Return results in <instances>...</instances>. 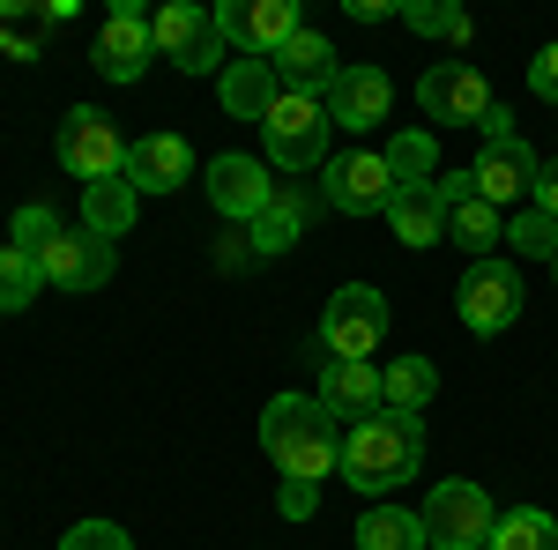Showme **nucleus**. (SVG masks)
Instances as JSON below:
<instances>
[{"mask_svg":"<svg viewBox=\"0 0 558 550\" xmlns=\"http://www.w3.org/2000/svg\"><path fill=\"white\" fill-rule=\"evenodd\" d=\"M454 313H462L470 335H499V328H514V320H521L514 260H476L470 276H462V291H454Z\"/></svg>","mask_w":558,"mask_h":550,"instance_id":"nucleus-10","label":"nucleus"},{"mask_svg":"<svg viewBox=\"0 0 558 550\" xmlns=\"http://www.w3.org/2000/svg\"><path fill=\"white\" fill-rule=\"evenodd\" d=\"M149 38L157 52L186 68V75H223L231 60H223V30H216V8H194V0H172V8H157L149 15Z\"/></svg>","mask_w":558,"mask_h":550,"instance_id":"nucleus-5","label":"nucleus"},{"mask_svg":"<svg viewBox=\"0 0 558 550\" xmlns=\"http://www.w3.org/2000/svg\"><path fill=\"white\" fill-rule=\"evenodd\" d=\"M216 30H223V45H246V60H268L283 38H299V8L291 0H223L216 8Z\"/></svg>","mask_w":558,"mask_h":550,"instance_id":"nucleus-13","label":"nucleus"},{"mask_svg":"<svg viewBox=\"0 0 558 550\" xmlns=\"http://www.w3.org/2000/svg\"><path fill=\"white\" fill-rule=\"evenodd\" d=\"M551 268H558V254H551Z\"/></svg>","mask_w":558,"mask_h":550,"instance_id":"nucleus-39","label":"nucleus"},{"mask_svg":"<svg viewBox=\"0 0 558 550\" xmlns=\"http://www.w3.org/2000/svg\"><path fill=\"white\" fill-rule=\"evenodd\" d=\"M320 402H328V417H350V424L380 417V410H387V402H380V365L328 357V365H320Z\"/></svg>","mask_w":558,"mask_h":550,"instance_id":"nucleus-19","label":"nucleus"},{"mask_svg":"<svg viewBox=\"0 0 558 550\" xmlns=\"http://www.w3.org/2000/svg\"><path fill=\"white\" fill-rule=\"evenodd\" d=\"M380 335H387V297L373 291V283H343V291L328 297V313H320V350H328V357L373 365Z\"/></svg>","mask_w":558,"mask_h":550,"instance_id":"nucleus-7","label":"nucleus"},{"mask_svg":"<svg viewBox=\"0 0 558 550\" xmlns=\"http://www.w3.org/2000/svg\"><path fill=\"white\" fill-rule=\"evenodd\" d=\"M52 149H60V171L83 179V186L128 171V142H120V127H112L97 105H75V112L60 120V142H52Z\"/></svg>","mask_w":558,"mask_h":550,"instance_id":"nucleus-6","label":"nucleus"},{"mask_svg":"<svg viewBox=\"0 0 558 550\" xmlns=\"http://www.w3.org/2000/svg\"><path fill=\"white\" fill-rule=\"evenodd\" d=\"M380 157H387V171H395V186H432V179H439V149H432V134H417V127L395 134Z\"/></svg>","mask_w":558,"mask_h":550,"instance_id":"nucleus-28","label":"nucleus"},{"mask_svg":"<svg viewBox=\"0 0 558 550\" xmlns=\"http://www.w3.org/2000/svg\"><path fill=\"white\" fill-rule=\"evenodd\" d=\"M38 291H45V268L23 246H0V313H23Z\"/></svg>","mask_w":558,"mask_h":550,"instance_id":"nucleus-29","label":"nucleus"},{"mask_svg":"<svg viewBox=\"0 0 558 550\" xmlns=\"http://www.w3.org/2000/svg\"><path fill=\"white\" fill-rule=\"evenodd\" d=\"M425 543L432 550H484L492 543V528H499V513L484 499V484H462V476H447V484H432L425 499Z\"/></svg>","mask_w":558,"mask_h":550,"instance_id":"nucleus-4","label":"nucleus"},{"mask_svg":"<svg viewBox=\"0 0 558 550\" xmlns=\"http://www.w3.org/2000/svg\"><path fill=\"white\" fill-rule=\"evenodd\" d=\"M305 216H313L305 194H276V201L254 216V254H291L305 239Z\"/></svg>","mask_w":558,"mask_h":550,"instance_id":"nucleus-24","label":"nucleus"},{"mask_svg":"<svg viewBox=\"0 0 558 550\" xmlns=\"http://www.w3.org/2000/svg\"><path fill=\"white\" fill-rule=\"evenodd\" d=\"M313 491H320V484H299V476H283V499H276V506H283V521H305V513H313Z\"/></svg>","mask_w":558,"mask_h":550,"instance_id":"nucleus-36","label":"nucleus"},{"mask_svg":"<svg viewBox=\"0 0 558 550\" xmlns=\"http://www.w3.org/2000/svg\"><path fill=\"white\" fill-rule=\"evenodd\" d=\"M268 68H276V83L299 89V97H328V83L343 75V68H336V45L320 38V30H299V38H283L276 52H268Z\"/></svg>","mask_w":558,"mask_h":550,"instance_id":"nucleus-18","label":"nucleus"},{"mask_svg":"<svg viewBox=\"0 0 558 550\" xmlns=\"http://www.w3.org/2000/svg\"><path fill=\"white\" fill-rule=\"evenodd\" d=\"M387 223H395V239H402V246H439V239H447L439 186H402V194L387 201Z\"/></svg>","mask_w":558,"mask_h":550,"instance_id":"nucleus-21","label":"nucleus"},{"mask_svg":"<svg viewBox=\"0 0 558 550\" xmlns=\"http://www.w3.org/2000/svg\"><path fill=\"white\" fill-rule=\"evenodd\" d=\"M417 462H425V424L402 417V410H380V417H365V424L343 431V484H357L365 499L410 484Z\"/></svg>","mask_w":558,"mask_h":550,"instance_id":"nucleus-2","label":"nucleus"},{"mask_svg":"<svg viewBox=\"0 0 558 550\" xmlns=\"http://www.w3.org/2000/svg\"><path fill=\"white\" fill-rule=\"evenodd\" d=\"M484 550H558V521L544 506H514V513H499Z\"/></svg>","mask_w":558,"mask_h":550,"instance_id":"nucleus-27","label":"nucleus"},{"mask_svg":"<svg viewBox=\"0 0 558 550\" xmlns=\"http://www.w3.org/2000/svg\"><path fill=\"white\" fill-rule=\"evenodd\" d=\"M536 209H544V216L558 223V164H544V171H536Z\"/></svg>","mask_w":558,"mask_h":550,"instance_id":"nucleus-37","label":"nucleus"},{"mask_svg":"<svg viewBox=\"0 0 558 550\" xmlns=\"http://www.w3.org/2000/svg\"><path fill=\"white\" fill-rule=\"evenodd\" d=\"M447 239H454L462 254L492 260V246L507 239V216H499L492 201H484V194H476V201H462V209H447Z\"/></svg>","mask_w":558,"mask_h":550,"instance_id":"nucleus-25","label":"nucleus"},{"mask_svg":"<svg viewBox=\"0 0 558 550\" xmlns=\"http://www.w3.org/2000/svg\"><path fill=\"white\" fill-rule=\"evenodd\" d=\"M60 550H134V543H128L120 521H75V528L60 536Z\"/></svg>","mask_w":558,"mask_h":550,"instance_id":"nucleus-33","label":"nucleus"},{"mask_svg":"<svg viewBox=\"0 0 558 550\" xmlns=\"http://www.w3.org/2000/svg\"><path fill=\"white\" fill-rule=\"evenodd\" d=\"M432 394H439V372H432V357H395V365H380V402H387V410H402V417H425Z\"/></svg>","mask_w":558,"mask_h":550,"instance_id":"nucleus-23","label":"nucleus"},{"mask_svg":"<svg viewBox=\"0 0 558 550\" xmlns=\"http://www.w3.org/2000/svg\"><path fill=\"white\" fill-rule=\"evenodd\" d=\"M402 23H410V30H425V38H447V45L470 38V15H462L454 0H410V8H402Z\"/></svg>","mask_w":558,"mask_h":550,"instance_id":"nucleus-30","label":"nucleus"},{"mask_svg":"<svg viewBox=\"0 0 558 550\" xmlns=\"http://www.w3.org/2000/svg\"><path fill=\"white\" fill-rule=\"evenodd\" d=\"M476 194L492 201V209H507V201H521V194H536V171H544V157L521 142V134H507V142H484V157H476Z\"/></svg>","mask_w":558,"mask_h":550,"instance_id":"nucleus-14","label":"nucleus"},{"mask_svg":"<svg viewBox=\"0 0 558 550\" xmlns=\"http://www.w3.org/2000/svg\"><path fill=\"white\" fill-rule=\"evenodd\" d=\"M529 89H536L544 105H558V45H544V52L529 60Z\"/></svg>","mask_w":558,"mask_h":550,"instance_id":"nucleus-34","label":"nucleus"},{"mask_svg":"<svg viewBox=\"0 0 558 550\" xmlns=\"http://www.w3.org/2000/svg\"><path fill=\"white\" fill-rule=\"evenodd\" d=\"M38 268L52 291H97V283H112V239H97L89 223H68L38 254Z\"/></svg>","mask_w":558,"mask_h":550,"instance_id":"nucleus-12","label":"nucleus"},{"mask_svg":"<svg viewBox=\"0 0 558 550\" xmlns=\"http://www.w3.org/2000/svg\"><path fill=\"white\" fill-rule=\"evenodd\" d=\"M357 550H425V521L402 506H373L357 521Z\"/></svg>","mask_w":558,"mask_h":550,"instance_id":"nucleus-26","label":"nucleus"},{"mask_svg":"<svg viewBox=\"0 0 558 550\" xmlns=\"http://www.w3.org/2000/svg\"><path fill=\"white\" fill-rule=\"evenodd\" d=\"M120 179L134 194H179L194 179V149L179 134H142V142H128V171Z\"/></svg>","mask_w":558,"mask_h":550,"instance_id":"nucleus-15","label":"nucleus"},{"mask_svg":"<svg viewBox=\"0 0 558 550\" xmlns=\"http://www.w3.org/2000/svg\"><path fill=\"white\" fill-rule=\"evenodd\" d=\"M8 231H15V239H8V246H23V254L38 260L45 246H52V239H60V231H68V223H60V209H45V201H23V209H15V223H8Z\"/></svg>","mask_w":558,"mask_h":550,"instance_id":"nucleus-31","label":"nucleus"},{"mask_svg":"<svg viewBox=\"0 0 558 550\" xmlns=\"http://www.w3.org/2000/svg\"><path fill=\"white\" fill-rule=\"evenodd\" d=\"M507 246L529 254V260H551L558 254V223L544 209H521V216H507Z\"/></svg>","mask_w":558,"mask_h":550,"instance_id":"nucleus-32","label":"nucleus"},{"mask_svg":"<svg viewBox=\"0 0 558 550\" xmlns=\"http://www.w3.org/2000/svg\"><path fill=\"white\" fill-rule=\"evenodd\" d=\"M260 454L299 484H320L328 468H343V417H328L320 394H276L260 410Z\"/></svg>","mask_w":558,"mask_h":550,"instance_id":"nucleus-1","label":"nucleus"},{"mask_svg":"<svg viewBox=\"0 0 558 550\" xmlns=\"http://www.w3.org/2000/svg\"><path fill=\"white\" fill-rule=\"evenodd\" d=\"M328 105L320 97H299V89H283L276 97V112L260 120V142H268V164L276 171H320L328 164Z\"/></svg>","mask_w":558,"mask_h":550,"instance_id":"nucleus-3","label":"nucleus"},{"mask_svg":"<svg viewBox=\"0 0 558 550\" xmlns=\"http://www.w3.org/2000/svg\"><path fill=\"white\" fill-rule=\"evenodd\" d=\"M417 105H425V120L439 127H484L499 105H492V83L476 75L470 60H439L425 83H417Z\"/></svg>","mask_w":558,"mask_h":550,"instance_id":"nucleus-9","label":"nucleus"},{"mask_svg":"<svg viewBox=\"0 0 558 550\" xmlns=\"http://www.w3.org/2000/svg\"><path fill=\"white\" fill-rule=\"evenodd\" d=\"M395 194H402V186H395L387 157H373V149H350V157H328V164H320V201L343 209V216H380Z\"/></svg>","mask_w":558,"mask_h":550,"instance_id":"nucleus-8","label":"nucleus"},{"mask_svg":"<svg viewBox=\"0 0 558 550\" xmlns=\"http://www.w3.org/2000/svg\"><path fill=\"white\" fill-rule=\"evenodd\" d=\"M134 209H142V194H134L128 179H97V186H83V223L97 231V239H128Z\"/></svg>","mask_w":558,"mask_h":550,"instance_id":"nucleus-22","label":"nucleus"},{"mask_svg":"<svg viewBox=\"0 0 558 550\" xmlns=\"http://www.w3.org/2000/svg\"><path fill=\"white\" fill-rule=\"evenodd\" d=\"M320 105H328V120H336V127H380L387 120V105H395V83H387L380 68H343V75H336V83H328V97H320Z\"/></svg>","mask_w":558,"mask_h":550,"instance_id":"nucleus-16","label":"nucleus"},{"mask_svg":"<svg viewBox=\"0 0 558 550\" xmlns=\"http://www.w3.org/2000/svg\"><path fill=\"white\" fill-rule=\"evenodd\" d=\"M432 186H439V209H462V201H476V171H439Z\"/></svg>","mask_w":558,"mask_h":550,"instance_id":"nucleus-35","label":"nucleus"},{"mask_svg":"<svg viewBox=\"0 0 558 550\" xmlns=\"http://www.w3.org/2000/svg\"><path fill=\"white\" fill-rule=\"evenodd\" d=\"M89 60H97V75H105V83H142V68L157 60L149 15H142L134 0L105 8V23H97V38H89Z\"/></svg>","mask_w":558,"mask_h":550,"instance_id":"nucleus-11","label":"nucleus"},{"mask_svg":"<svg viewBox=\"0 0 558 550\" xmlns=\"http://www.w3.org/2000/svg\"><path fill=\"white\" fill-rule=\"evenodd\" d=\"M209 201H216V216L254 223V216L276 201V179L260 171V157H216L209 164Z\"/></svg>","mask_w":558,"mask_h":550,"instance_id":"nucleus-17","label":"nucleus"},{"mask_svg":"<svg viewBox=\"0 0 558 550\" xmlns=\"http://www.w3.org/2000/svg\"><path fill=\"white\" fill-rule=\"evenodd\" d=\"M216 97H223V112H231V120H268V112H276V97H283V83H276V68H268V60H231V68L216 75Z\"/></svg>","mask_w":558,"mask_h":550,"instance_id":"nucleus-20","label":"nucleus"},{"mask_svg":"<svg viewBox=\"0 0 558 550\" xmlns=\"http://www.w3.org/2000/svg\"><path fill=\"white\" fill-rule=\"evenodd\" d=\"M350 15L357 23H380V15H395V0H350Z\"/></svg>","mask_w":558,"mask_h":550,"instance_id":"nucleus-38","label":"nucleus"}]
</instances>
